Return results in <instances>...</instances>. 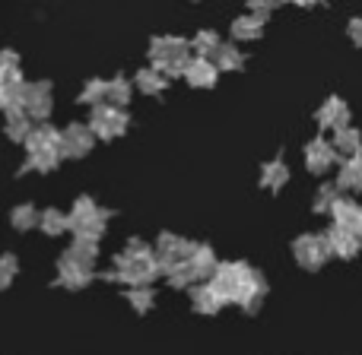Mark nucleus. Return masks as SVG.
I'll use <instances>...</instances> for the list:
<instances>
[{
    "instance_id": "obj_30",
    "label": "nucleus",
    "mask_w": 362,
    "mask_h": 355,
    "mask_svg": "<svg viewBox=\"0 0 362 355\" xmlns=\"http://www.w3.org/2000/svg\"><path fill=\"white\" fill-rule=\"evenodd\" d=\"M337 197H340L337 184H321L318 197H315V212H331V206L337 203Z\"/></svg>"
},
{
    "instance_id": "obj_35",
    "label": "nucleus",
    "mask_w": 362,
    "mask_h": 355,
    "mask_svg": "<svg viewBox=\"0 0 362 355\" xmlns=\"http://www.w3.org/2000/svg\"><path fill=\"white\" fill-rule=\"evenodd\" d=\"M0 67H19V57L13 54V51H4V54H0Z\"/></svg>"
},
{
    "instance_id": "obj_10",
    "label": "nucleus",
    "mask_w": 362,
    "mask_h": 355,
    "mask_svg": "<svg viewBox=\"0 0 362 355\" xmlns=\"http://www.w3.org/2000/svg\"><path fill=\"white\" fill-rule=\"evenodd\" d=\"M216 76H219V70L213 67V61H206V57H194V61L187 64V70H185V80L191 83L194 89L216 86Z\"/></svg>"
},
{
    "instance_id": "obj_4",
    "label": "nucleus",
    "mask_w": 362,
    "mask_h": 355,
    "mask_svg": "<svg viewBox=\"0 0 362 355\" xmlns=\"http://www.w3.org/2000/svg\"><path fill=\"white\" fill-rule=\"evenodd\" d=\"M93 143H95V137L89 133L86 124H70L67 131L61 133V159L64 156L67 159H83L89 150H93Z\"/></svg>"
},
{
    "instance_id": "obj_37",
    "label": "nucleus",
    "mask_w": 362,
    "mask_h": 355,
    "mask_svg": "<svg viewBox=\"0 0 362 355\" xmlns=\"http://www.w3.org/2000/svg\"><path fill=\"white\" fill-rule=\"evenodd\" d=\"M353 191H362V172H359V178H356V187Z\"/></svg>"
},
{
    "instance_id": "obj_8",
    "label": "nucleus",
    "mask_w": 362,
    "mask_h": 355,
    "mask_svg": "<svg viewBox=\"0 0 362 355\" xmlns=\"http://www.w3.org/2000/svg\"><path fill=\"white\" fill-rule=\"evenodd\" d=\"M325 244H327V254L331 257H344V260H350V257L359 254V241L356 235H350V231L337 229V225H331V229L325 231Z\"/></svg>"
},
{
    "instance_id": "obj_26",
    "label": "nucleus",
    "mask_w": 362,
    "mask_h": 355,
    "mask_svg": "<svg viewBox=\"0 0 362 355\" xmlns=\"http://www.w3.org/2000/svg\"><path fill=\"white\" fill-rule=\"evenodd\" d=\"M165 279H169V286L172 289H187L194 282V270H191V263L187 260H181V263H172L169 270H165Z\"/></svg>"
},
{
    "instance_id": "obj_6",
    "label": "nucleus",
    "mask_w": 362,
    "mask_h": 355,
    "mask_svg": "<svg viewBox=\"0 0 362 355\" xmlns=\"http://www.w3.org/2000/svg\"><path fill=\"white\" fill-rule=\"evenodd\" d=\"M331 216H334V225L350 235H362V206L356 200H346V197H337V203L331 206Z\"/></svg>"
},
{
    "instance_id": "obj_27",
    "label": "nucleus",
    "mask_w": 362,
    "mask_h": 355,
    "mask_svg": "<svg viewBox=\"0 0 362 355\" xmlns=\"http://www.w3.org/2000/svg\"><path fill=\"white\" fill-rule=\"evenodd\" d=\"M10 222H13V229H19V231H29V229H35L38 225V210L32 203H23V206H16V210L10 212Z\"/></svg>"
},
{
    "instance_id": "obj_16",
    "label": "nucleus",
    "mask_w": 362,
    "mask_h": 355,
    "mask_svg": "<svg viewBox=\"0 0 362 355\" xmlns=\"http://www.w3.org/2000/svg\"><path fill=\"white\" fill-rule=\"evenodd\" d=\"M289 181V169L283 159H274V162H267L261 169V187H267V191H280V187H286Z\"/></svg>"
},
{
    "instance_id": "obj_19",
    "label": "nucleus",
    "mask_w": 362,
    "mask_h": 355,
    "mask_svg": "<svg viewBox=\"0 0 362 355\" xmlns=\"http://www.w3.org/2000/svg\"><path fill=\"white\" fill-rule=\"evenodd\" d=\"M64 254H67L74 263H80V267L93 270L95 257H99V244H95V241H83V238H76V241L70 244V251H64Z\"/></svg>"
},
{
    "instance_id": "obj_7",
    "label": "nucleus",
    "mask_w": 362,
    "mask_h": 355,
    "mask_svg": "<svg viewBox=\"0 0 362 355\" xmlns=\"http://www.w3.org/2000/svg\"><path fill=\"white\" fill-rule=\"evenodd\" d=\"M337 152H334V146L327 143V140H312V143L305 146V169L312 172V175H325L327 169H331L334 162H337Z\"/></svg>"
},
{
    "instance_id": "obj_23",
    "label": "nucleus",
    "mask_w": 362,
    "mask_h": 355,
    "mask_svg": "<svg viewBox=\"0 0 362 355\" xmlns=\"http://www.w3.org/2000/svg\"><path fill=\"white\" fill-rule=\"evenodd\" d=\"M29 131H32V121L25 118V112H6V137L23 143L29 137Z\"/></svg>"
},
{
    "instance_id": "obj_25",
    "label": "nucleus",
    "mask_w": 362,
    "mask_h": 355,
    "mask_svg": "<svg viewBox=\"0 0 362 355\" xmlns=\"http://www.w3.org/2000/svg\"><path fill=\"white\" fill-rule=\"evenodd\" d=\"M127 301H131V308L137 314H146V311H153V305H156V292H153L150 286L127 289Z\"/></svg>"
},
{
    "instance_id": "obj_33",
    "label": "nucleus",
    "mask_w": 362,
    "mask_h": 355,
    "mask_svg": "<svg viewBox=\"0 0 362 355\" xmlns=\"http://www.w3.org/2000/svg\"><path fill=\"white\" fill-rule=\"evenodd\" d=\"M124 254H131V257H144V254H153V248L146 241H140V238H131L127 241V248H124Z\"/></svg>"
},
{
    "instance_id": "obj_21",
    "label": "nucleus",
    "mask_w": 362,
    "mask_h": 355,
    "mask_svg": "<svg viewBox=\"0 0 362 355\" xmlns=\"http://www.w3.org/2000/svg\"><path fill=\"white\" fill-rule=\"evenodd\" d=\"M105 210H99L95 206V200H89V197H80L74 203V212L67 216V229H74V225H83V222H93V219H99Z\"/></svg>"
},
{
    "instance_id": "obj_38",
    "label": "nucleus",
    "mask_w": 362,
    "mask_h": 355,
    "mask_svg": "<svg viewBox=\"0 0 362 355\" xmlns=\"http://www.w3.org/2000/svg\"><path fill=\"white\" fill-rule=\"evenodd\" d=\"M356 241H359V251H362V235H359V238H356Z\"/></svg>"
},
{
    "instance_id": "obj_14",
    "label": "nucleus",
    "mask_w": 362,
    "mask_h": 355,
    "mask_svg": "<svg viewBox=\"0 0 362 355\" xmlns=\"http://www.w3.org/2000/svg\"><path fill=\"white\" fill-rule=\"evenodd\" d=\"M264 23H267V19L255 16V13L238 16L235 23H232V38H238V42H257V38L264 35Z\"/></svg>"
},
{
    "instance_id": "obj_24",
    "label": "nucleus",
    "mask_w": 362,
    "mask_h": 355,
    "mask_svg": "<svg viewBox=\"0 0 362 355\" xmlns=\"http://www.w3.org/2000/svg\"><path fill=\"white\" fill-rule=\"evenodd\" d=\"M57 162H61V152H57V150H38V152H29L23 172H29V169L51 172V169H57Z\"/></svg>"
},
{
    "instance_id": "obj_22",
    "label": "nucleus",
    "mask_w": 362,
    "mask_h": 355,
    "mask_svg": "<svg viewBox=\"0 0 362 355\" xmlns=\"http://www.w3.org/2000/svg\"><path fill=\"white\" fill-rule=\"evenodd\" d=\"M187 44H191V51H194L197 57H206V61H210V57L216 54V48H219L223 42H219V35H216L213 29H200Z\"/></svg>"
},
{
    "instance_id": "obj_15",
    "label": "nucleus",
    "mask_w": 362,
    "mask_h": 355,
    "mask_svg": "<svg viewBox=\"0 0 362 355\" xmlns=\"http://www.w3.org/2000/svg\"><path fill=\"white\" fill-rule=\"evenodd\" d=\"M131 95H134V86H131V80H124V76H115V80L105 83V102L112 108H124L127 102H131Z\"/></svg>"
},
{
    "instance_id": "obj_20",
    "label": "nucleus",
    "mask_w": 362,
    "mask_h": 355,
    "mask_svg": "<svg viewBox=\"0 0 362 355\" xmlns=\"http://www.w3.org/2000/svg\"><path fill=\"white\" fill-rule=\"evenodd\" d=\"M165 83L169 80H165L163 73H156L153 67H146V70H140V73L134 76L131 86H137L144 95H159V92H165Z\"/></svg>"
},
{
    "instance_id": "obj_5",
    "label": "nucleus",
    "mask_w": 362,
    "mask_h": 355,
    "mask_svg": "<svg viewBox=\"0 0 362 355\" xmlns=\"http://www.w3.org/2000/svg\"><path fill=\"white\" fill-rule=\"evenodd\" d=\"M315 121H318L321 131H344V127H350V108H346L344 99H337V95H331V99L325 102V105L318 108V114H315Z\"/></svg>"
},
{
    "instance_id": "obj_32",
    "label": "nucleus",
    "mask_w": 362,
    "mask_h": 355,
    "mask_svg": "<svg viewBox=\"0 0 362 355\" xmlns=\"http://www.w3.org/2000/svg\"><path fill=\"white\" fill-rule=\"evenodd\" d=\"M245 4H248V10L255 13V16H264V19H267L270 13H274V6L280 4V0H245Z\"/></svg>"
},
{
    "instance_id": "obj_34",
    "label": "nucleus",
    "mask_w": 362,
    "mask_h": 355,
    "mask_svg": "<svg viewBox=\"0 0 362 355\" xmlns=\"http://www.w3.org/2000/svg\"><path fill=\"white\" fill-rule=\"evenodd\" d=\"M346 35H350V42L356 44V48H362V19H350V25H346Z\"/></svg>"
},
{
    "instance_id": "obj_12",
    "label": "nucleus",
    "mask_w": 362,
    "mask_h": 355,
    "mask_svg": "<svg viewBox=\"0 0 362 355\" xmlns=\"http://www.w3.org/2000/svg\"><path fill=\"white\" fill-rule=\"evenodd\" d=\"M331 146L340 159H356V156H362V133L356 131V127H344V131L334 133Z\"/></svg>"
},
{
    "instance_id": "obj_36",
    "label": "nucleus",
    "mask_w": 362,
    "mask_h": 355,
    "mask_svg": "<svg viewBox=\"0 0 362 355\" xmlns=\"http://www.w3.org/2000/svg\"><path fill=\"white\" fill-rule=\"evenodd\" d=\"M289 4H296V6H315L318 0H289Z\"/></svg>"
},
{
    "instance_id": "obj_13",
    "label": "nucleus",
    "mask_w": 362,
    "mask_h": 355,
    "mask_svg": "<svg viewBox=\"0 0 362 355\" xmlns=\"http://www.w3.org/2000/svg\"><path fill=\"white\" fill-rule=\"evenodd\" d=\"M191 270H194V279H210L213 270H216V251L210 244H197L191 254Z\"/></svg>"
},
{
    "instance_id": "obj_11",
    "label": "nucleus",
    "mask_w": 362,
    "mask_h": 355,
    "mask_svg": "<svg viewBox=\"0 0 362 355\" xmlns=\"http://www.w3.org/2000/svg\"><path fill=\"white\" fill-rule=\"evenodd\" d=\"M25 150L29 152H38V150H57L61 152V131H54L51 124H38L29 131V137L23 140Z\"/></svg>"
},
{
    "instance_id": "obj_9",
    "label": "nucleus",
    "mask_w": 362,
    "mask_h": 355,
    "mask_svg": "<svg viewBox=\"0 0 362 355\" xmlns=\"http://www.w3.org/2000/svg\"><path fill=\"white\" fill-rule=\"evenodd\" d=\"M89 279H93V270H86V267H80V263H74L67 254L57 260V282H61V286H67V289H83V286H89Z\"/></svg>"
},
{
    "instance_id": "obj_17",
    "label": "nucleus",
    "mask_w": 362,
    "mask_h": 355,
    "mask_svg": "<svg viewBox=\"0 0 362 355\" xmlns=\"http://www.w3.org/2000/svg\"><path fill=\"white\" fill-rule=\"evenodd\" d=\"M210 61L216 70H226V73H229V70H242L245 54H242V48H235V44H219L216 54H213Z\"/></svg>"
},
{
    "instance_id": "obj_1",
    "label": "nucleus",
    "mask_w": 362,
    "mask_h": 355,
    "mask_svg": "<svg viewBox=\"0 0 362 355\" xmlns=\"http://www.w3.org/2000/svg\"><path fill=\"white\" fill-rule=\"evenodd\" d=\"M127 124H131V114L124 108H112L108 102L93 108V118H89V133L99 140H115L121 133H127Z\"/></svg>"
},
{
    "instance_id": "obj_28",
    "label": "nucleus",
    "mask_w": 362,
    "mask_h": 355,
    "mask_svg": "<svg viewBox=\"0 0 362 355\" xmlns=\"http://www.w3.org/2000/svg\"><path fill=\"white\" fill-rule=\"evenodd\" d=\"M38 225H42L45 235H61V231H67V216L61 210H45L38 216Z\"/></svg>"
},
{
    "instance_id": "obj_3",
    "label": "nucleus",
    "mask_w": 362,
    "mask_h": 355,
    "mask_svg": "<svg viewBox=\"0 0 362 355\" xmlns=\"http://www.w3.org/2000/svg\"><path fill=\"white\" fill-rule=\"evenodd\" d=\"M293 257H296V263H299V267L321 270L331 254H327V244H325V238H321V235H299L293 241Z\"/></svg>"
},
{
    "instance_id": "obj_2",
    "label": "nucleus",
    "mask_w": 362,
    "mask_h": 355,
    "mask_svg": "<svg viewBox=\"0 0 362 355\" xmlns=\"http://www.w3.org/2000/svg\"><path fill=\"white\" fill-rule=\"evenodd\" d=\"M51 108H54V102H51V86L48 83H23V112L29 121H48Z\"/></svg>"
},
{
    "instance_id": "obj_29",
    "label": "nucleus",
    "mask_w": 362,
    "mask_h": 355,
    "mask_svg": "<svg viewBox=\"0 0 362 355\" xmlns=\"http://www.w3.org/2000/svg\"><path fill=\"white\" fill-rule=\"evenodd\" d=\"M83 105H102L105 102V80H89L86 86H83V95H80Z\"/></svg>"
},
{
    "instance_id": "obj_18",
    "label": "nucleus",
    "mask_w": 362,
    "mask_h": 355,
    "mask_svg": "<svg viewBox=\"0 0 362 355\" xmlns=\"http://www.w3.org/2000/svg\"><path fill=\"white\" fill-rule=\"evenodd\" d=\"M191 305L197 314H216L223 308V301H219V295L210 286H197V289H191Z\"/></svg>"
},
{
    "instance_id": "obj_31",
    "label": "nucleus",
    "mask_w": 362,
    "mask_h": 355,
    "mask_svg": "<svg viewBox=\"0 0 362 355\" xmlns=\"http://www.w3.org/2000/svg\"><path fill=\"white\" fill-rule=\"evenodd\" d=\"M16 276V257L13 254H0V289H6Z\"/></svg>"
}]
</instances>
